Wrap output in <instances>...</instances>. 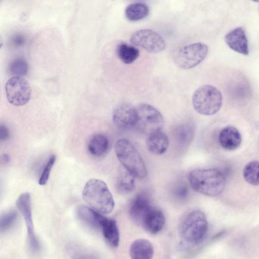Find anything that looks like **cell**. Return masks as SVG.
Here are the masks:
<instances>
[{"mask_svg": "<svg viewBox=\"0 0 259 259\" xmlns=\"http://www.w3.org/2000/svg\"><path fill=\"white\" fill-rule=\"evenodd\" d=\"M188 179L195 191L209 196L219 195L226 185L224 175L214 168L195 169L189 173Z\"/></svg>", "mask_w": 259, "mask_h": 259, "instance_id": "1", "label": "cell"}, {"mask_svg": "<svg viewBox=\"0 0 259 259\" xmlns=\"http://www.w3.org/2000/svg\"><path fill=\"white\" fill-rule=\"evenodd\" d=\"M82 196L91 208L101 214L110 213L114 208L112 195L106 183L101 180H89L83 187Z\"/></svg>", "mask_w": 259, "mask_h": 259, "instance_id": "2", "label": "cell"}, {"mask_svg": "<svg viewBox=\"0 0 259 259\" xmlns=\"http://www.w3.org/2000/svg\"><path fill=\"white\" fill-rule=\"evenodd\" d=\"M115 153L119 161L135 178H144L147 174L145 164L140 153L127 140L121 139L115 144Z\"/></svg>", "mask_w": 259, "mask_h": 259, "instance_id": "3", "label": "cell"}, {"mask_svg": "<svg viewBox=\"0 0 259 259\" xmlns=\"http://www.w3.org/2000/svg\"><path fill=\"white\" fill-rule=\"evenodd\" d=\"M208 229L205 214L200 210H194L182 219L179 231L181 237L190 243H197L204 237Z\"/></svg>", "mask_w": 259, "mask_h": 259, "instance_id": "4", "label": "cell"}, {"mask_svg": "<svg viewBox=\"0 0 259 259\" xmlns=\"http://www.w3.org/2000/svg\"><path fill=\"white\" fill-rule=\"evenodd\" d=\"M192 102L196 112L204 115H212L217 113L221 108L223 97L217 88L205 84L195 91Z\"/></svg>", "mask_w": 259, "mask_h": 259, "instance_id": "5", "label": "cell"}, {"mask_svg": "<svg viewBox=\"0 0 259 259\" xmlns=\"http://www.w3.org/2000/svg\"><path fill=\"white\" fill-rule=\"evenodd\" d=\"M208 53L207 46L201 42L185 46L179 49L174 56L175 64L183 69L195 67L200 64Z\"/></svg>", "mask_w": 259, "mask_h": 259, "instance_id": "6", "label": "cell"}, {"mask_svg": "<svg viewBox=\"0 0 259 259\" xmlns=\"http://www.w3.org/2000/svg\"><path fill=\"white\" fill-rule=\"evenodd\" d=\"M137 122L136 126L141 132L148 135L161 129L164 125L161 113L153 106L145 103L137 107Z\"/></svg>", "mask_w": 259, "mask_h": 259, "instance_id": "7", "label": "cell"}, {"mask_svg": "<svg viewBox=\"0 0 259 259\" xmlns=\"http://www.w3.org/2000/svg\"><path fill=\"white\" fill-rule=\"evenodd\" d=\"M5 91L8 102L16 106L25 105L31 98L30 84L21 76L15 75L9 78L6 83Z\"/></svg>", "mask_w": 259, "mask_h": 259, "instance_id": "8", "label": "cell"}, {"mask_svg": "<svg viewBox=\"0 0 259 259\" xmlns=\"http://www.w3.org/2000/svg\"><path fill=\"white\" fill-rule=\"evenodd\" d=\"M16 205L25 222L28 247L32 252L35 253L39 249V244L34 232L30 193L28 192L22 193L18 198Z\"/></svg>", "mask_w": 259, "mask_h": 259, "instance_id": "9", "label": "cell"}, {"mask_svg": "<svg viewBox=\"0 0 259 259\" xmlns=\"http://www.w3.org/2000/svg\"><path fill=\"white\" fill-rule=\"evenodd\" d=\"M130 40L133 44L151 53L162 52L166 47L164 38L157 32L151 29H144L135 32Z\"/></svg>", "mask_w": 259, "mask_h": 259, "instance_id": "10", "label": "cell"}, {"mask_svg": "<svg viewBox=\"0 0 259 259\" xmlns=\"http://www.w3.org/2000/svg\"><path fill=\"white\" fill-rule=\"evenodd\" d=\"M112 119L115 125L120 129H126L136 126V107L127 103L120 104L114 109Z\"/></svg>", "mask_w": 259, "mask_h": 259, "instance_id": "11", "label": "cell"}, {"mask_svg": "<svg viewBox=\"0 0 259 259\" xmlns=\"http://www.w3.org/2000/svg\"><path fill=\"white\" fill-rule=\"evenodd\" d=\"M152 207L149 196L146 193H139L131 203L130 216L135 223L141 225L143 219Z\"/></svg>", "mask_w": 259, "mask_h": 259, "instance_id": "12", "label": "cell"}, {"mask_svg": "<svg viewBox=\"0 0 259 259\" xmlns=\"http://www.w3.org/2000/svg\"><path fill=\"white\" fill-rule=\"evenodd\" d=\"M225 40L233 51L244 55L248 54V40L242 28L237 27L229 31L226 34Z\"/></svg>", "mask_w": 259, "mask_h": 259, "instance_id": "13", "label": "cell"}, {"mask_svg": "<svg viewBox=\"0 0 259 259\" xmlns=\"http://www.w3.org/2000/svg\"><path fill=\"white\" fill-rule=\"evenodd\" d=\"M165 218L163 212L153 207L143 219L141 225L144 229L152 234H156L163 228Z\"/></svg>", "mask_w": 259, "mask_h": 259, "instance_id": "14", "label": "cell"}, {"mask_svg": "<svg viewBox=\"0 0 259 259\" xmlns=\"http://www.w3.org/2000/svg\"><path fill=\"white\" fill-rule=\"evenodd\" d=\"M221 146L227 150H234L239 147L242 138L239 131L235 127L228 126L220 132L219 137Z\"/></svg>", "mask_w": 259, "mask_h": 259, "instance_id": "15", "label": "cell"}, {"mask_svg": "<svg viewBox=\"0 0 259 259\" xmlns=\"http://www.w3.org/2000/svg\"><path fill=\"white\" fill-rule=\"evenodd\" d=\"M77 217L82 222L94 228L101 229L106 217L91 208L85 205L78 206L76 210Z\"/></svg>", "mask_w": 259, "mask_h": 259, "instance_id": "16", "label": "cell"}, {"mask_svg": "<svg viewBox=\"0 0 259 259\" xmlns=\"http://www.w3.org/2000/svg\"><path fill=\"white\" fill-rule=\"evenodd\" d=\"M146 145L150 152L160 155L165 153L168 149L169 141L166 135L159 131L148 135Z\"/></svg>", "mask_w": 259, "mask_h": 259, "instance_id": "17", "label": "cell"}, {"mask_svg": "<svg viewBox=\"0 0 259 259\" xmlns=\"http://www.w3.org/2000/svg\"><path fill=\"white\" fill-rule=\"evenodd\" d=\"M153 252L152 244L149 240L145 239L135 240L130 249L131 259H151Z\"/></svg>", "mask_w": 259, "mask_h": 259, "instance_id": "18", "label": "cell"}, {"mask_svg": "<svg viewBox=\"0 0 259 259\" xmlns=\"http://www.w3.org/2000/svg\"><path fill=\"white\" fill-rule=\"evenodd\" d=\"M103 235L107 242L111 246L116 247L119 242V233L116 221L106 218L101 227Z\"/></svg>", "mask_w": 259, "mask_h": 259, "instance_id": "19", "label": "cell"}, {"mask_svg": "<svg viewBox=\"0 0 259 259\" xmlns=\"http://www.w3.org/2000/svg\"><path fill=\"white\" fill-rule=\"evenodd\" d=\"M109 141L102 134H96L90 140L87 146L89 153L93 156L99 157L104 155L108 151Z\"/></svg>", "mask_w": 259, "mask_h": 259, "instance_id": "20", "label": "cell"}, {"mask_svg": "<svg viewBox=\"0 0 259 259\" xmlns=\"http://www.w3.org/2000/svg\"><path fill=\"white\" fill-rule=\"evenodd\" d=\"M116 184L119 192L130 193L135 187V177L122 166L118 172Z\"/></svg>", "mask_w": 259, "mask_h": 259, "instance_id": "21", "label": "cell"}, {"mask_svg": "<svg viewBox=\"0 0 259 259\" xmlns=\"http://www.w3.org/2000/svg\"><path fill=\"white\" fill-rule=\"evenodd\" d=\"M148 7L142 3H133L126 7L125 15L126 18L132 21L141 20L149 14Z\"/></svg>", "mask_w": 259, "mask_h": 259, "instance_id": "22", "label": "cell"}, {"mask_svg": "<svg viewBox=\"0 0 259 259\" xmlns=\"http://www.w3.org/2000/svg\"><path fill=\"white\" fill-rule=\"evenodd\" d=\"M116 53L119 59L126 64L133 63L140 55V52L138 49L125 43L118 45Z\"/></svg>", "mask_w": 259, "mask_h": 259, "instance_id": "23", "label": "cell"}, {"mask_svg": "<svg viewBox=\"0 0 259 259\" xmlns=\"http://www.w3.org/2000/svg\"><path fill=\"white\" fill-rule=\"evenodd\" d=\"M194 126L189 123L179 125L176 128V136L178 143L182 146L189 144L194 136Z\"/></svg>", "mask_w": 259, "mask_h": 259, "instance_id": "24", "label": "cell"}, {"mask_svg": "<svg viewBox=\"0 0 259 259\" xmlns=\"http://www.w3.org/2000/svg\"><path fill=\"white\" fill-rule=\"evenodd\" d=\"M243 176L249 184L259 185V161L253 160L247 163L243 169Z\"/></svg>", "mask_w": 259, "mask_h": 259, "instance_id": "25", "label": "cell"}, {"mask_svg": "<svg viewBox=\"0 0 259 259\" xmlns=\"http://www.w3.org/2000/svg\"><path fill=\"white\" fill-rule=\"evenodd\" d=\"M17 213L15 211L11 210L4 214L0 219V230L1 232L9 230L15 223Z\"/></svg>", "mask_w": 259, "mask_h": 259, "instance_id": "26", "label": "cell"}, {"mask_svg": "<svg viewBox=\"0 0 259 259\" xmlns=\"http://www.w3.org/2000/svg\"><path fill=\"white\" fill-rule=\"evenodd\" d=\"M56 157L54 154L51 155L49 158L38 180V184L40 185H45L47 183L51 171L56 161Z\"/></svg>", "mask_w": 259, "mask_h": 259, "instance_id": "27", "label": "cell"}, {"mask_svg": "<svg viewBox=\"0 0 259 259\" xmlns=\"http://www.w3.org/2000/svg\"><path fill=\"white\" fill-rule=\"evenodd\" d=\"M27 64L24 60L18 59L15 60L11 65V70L13 74L20 76L27 71Z\"/></svg>", "mask_w": 259, "mask_h": 259, "instance_id": "28", "label": "cell"}, {"mask_svg": "<svg viewBox=\"0 0 259 259\" xmlns=\"http://www.w3.org/2000/svg\"><path fill=\"white\" fill-rule=\"evenodd\" d=\"M176 196L179 199H185L188 193V188L185 185L179 186L175 192Z\"/></svg>", "mask_w": 259, "mask_h": 259, "instance_id": "29", "label": "cell"}, {"mask_svg": "<svg viewBox=\"0 0 259 259\" xmlns=\"http://www.w3.org/2000/svg\"><path fill=\"white\" fill-rule=\"evenodd\" d=\"M9 132L8 128L4 125L0 126V139L1 141H6L9 139Z\"/></svg>", "mask_w": 259, "mask_h": 259, "instance_id": "30", "label": "cell"}, {"mask_svg": "<svg viewBox=\"0 0 259 259\" xmlns=\"http://www.w3.org/2000/svg\"><path fill=\"white\" fill-rule=\"evenodd\" d=\"M73 259H98L94 256L88 254H81L75 256Z\"/></svg>", "mask_w": 259, "mask_h": 259, "instance_id": "31", "label": "cell"}, {"mask_svg": "<svg viewBox=\"0 0 259 259\" xmlns=\"http://www.w3.org/2000/svg\"><path fill=\"white\" fill-rule=\"evenodd\" d=\"M2 160L4 162V163H8L9 162L10 158L8 154H5L4 155H3Z\"/></svg>", "mask_w": 259, "mask_h": 259, "instance_id": "32", "label": "cell"}]
</instances>
